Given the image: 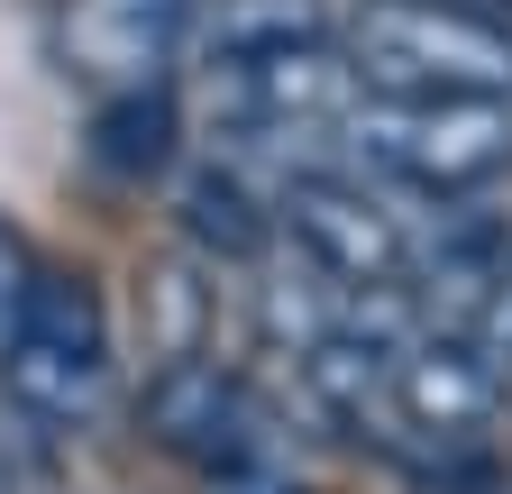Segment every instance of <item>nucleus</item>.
Here are the masks:
<instances>
[{
  "mask_svg": "<svg viewBox=\"0 0 512 494\" xmlns=\"http://www.w3.org/2000/svg\"><path fill=\"white\" fill-rule=\"evenodd\" d=\"M339 147L421 202H467L512 165V101L485 92H357Z\"/></svg>",
  "mask_w": 512,
  "mask_h": 494,
  "instance_id": "obj_1",
  "label": "nucleus"
},
{
  "mask_svg": "<svg viewBox=\"0 0 512 494\" xmlns=\"http://www.w3.org/2000/svg\"><path fill=\"white\" fill-rule=\"evenodd\" d=\"M357 92H485L512 101V19L494 0H357L339 19Z\"/></svg>",
  "mask_w": 512,
  "mask_h": 494,
  "instance_id": "obj_2",
  "label": "nucleus"
},
{
  "mask_svg": "<svg viewBox=\"0 0 512 494\" xmlns=\"http://www.w3.org/2000/svg\"><path fill=\"white\" fill-rule=\"evenodd\" d=\"M110 376H119V357H110V312H101L92 275L37 266L10 330H0V394H10V412L37 430H83L110 403Z\"/></svg>",
  "mask_w": 512,
  "mask_h": 494,
  "instance_id": "obj_3",
  "label": "nucleus"
},
{
  "mask_svg": "<svg viewBox=\"0 0 512 494\" xmlns=\"http://www.w3.org/2000/svg\"><path fill=\"white\" fill-rule=\"evenodd\" d=\"M275 238L339 293H403L412 284V220L339 165H293L275 193Z\"/></svg>",
  "mask_w": 512,
  "mask_h": 494,
  "instance_id": "obj_4",
  "label": "nucleus"
},
{
  "mask_svg": "<svg viewBox=\"0 0 512 494\" xmlns=\"http://www.w3.org/2000/svg\"><path fill=\"white\" fill-rule=\"evenodd\" d=\"M147 440L202 476H247V467H284V412L256 394L238 366L220 357H165L147 366V394H138Z\"/></svg>",
  "mask_w": 512,
  "mask_h": 494,
  "instance_id": "obj_5",
  "label": "nucleus"
},
{
  "mask_svg": "<svg viewBox=\"0 0 512 494\" xmlns=\"http://www.w3.org/2000/svg\"><path fill=\"white\" fill-rule=\"evenodd\" d=\"M202 0H64L55 46L101 101L110 92H165V74L192 55Z\"/></svg>",
  "mask_w": 512,
  "mask_h": 494,
  "instance_id": "obj_6",
  "label": "nucleus"
},
{
  "mask_svg": "<svg viewBox=\"0 0 512 494\" xmlns=\"http://www.w3.org/2000/svg\"><path fill=\"white\" fill-rule=\"evenodd\" d=\"M494 412H503V385H494V366L476 357L467 330H412L403 339L384 430H412L430 449H467V440H485Z\"/></svg>",
  "mask_w": 512,
  "mask_h": 494,
  "instance_id": "obj_7",
  "label": "nucleus"
},
{
  "mask_svg": "<svg viewBox=\"0 0 512 494\" xmlns=\"http://www.w3.org/2000/svg\"><path fill=\"white\" fill-rule=\"evenodd\" d=\"M302 46H339V19L320 0H220L192 28V74L256 65V55H302Z\"/></svg>",
  "mask_w": 512,
  "mask_h": 494,
  "instance_id": "obj_8",
  "label": "nucleus"
},
{
  "mask_svg": "<svg viewBox=\"0 0 512 494\" xmlns=\"http://www.w3.org/2000/svg\"><path fill=\"white\" fill-rule=\"evenodd\" d=\"M174 211H183V238L202 247V257H220V266H247V257H266L275 247V211L247 193V174L220 156V165H202L174 193Z\"/></svg>",
  "mask_w": 512,
  "mask_h": 494,
  "instance_id": "obj_9",
  "label": "nucleus"
},
{
  "mask_svg": "<svg viewBox=\"0 0 512 494\" xmlns=\"http://www.w3.org/2000/svg\"><path fill=\"white\" fill-rule=\"evenodd\" d=\"M92 156L110 174H165V156H174V101L165 92H110Z\"/></svg>",
  "mask_w": 512,
  "mask_h": 494,
  "instance_id": "obj_10",
  "label": "nucleus"
},
{
  "mask_svg": "<svg viewBox=\"0 0 512 494\" xmlns=\"http://www.w3.org/2000/svg\"><path fill=\"white\" fill-rule=\"evenodd\" d=\"M467 339H476V357L494 366V385H512V266H503V284L485 293V312L467 321Z\"/></svg>",
  "mask_w": 512,
  "mask_h": 494,
  "instance_id": "obj_11",
  "label": "nucleus"
},
{
  "mask_svg": "<svg viewBox=\"0 0 512 494\" xmlns=\"http://www.w3.org/2000/svg\"><path fill=\"white\" fill-rule=\"evenodd\" d=\"M28 275H37V257H28V238L0 220V330H10V312H19V293H28Z\"/></svg>",
  "mask_w": 512,
  "mask_h": 494,
  "instance_id": "obj_12",
  "label": "nucleus"
},
{
  "mask_svg": "<svg viewBox=\"0 0 512 494\" xmlns=\"http://www.w3.org/2000/svg\"><path fill=\"white\" fill-rule=\"evenodd\" d=\"M202 494H302L284 467H247V476H202Z\"/></svg>",
  "mask_w": 512,
  "mask_h": 494,
  "instance_id": "obj_13",
  "label": "nucleus"
},
{
  "mask_svg": "<svg viewBox=\"0 0 512 494\" xmlns=\"http://www.w3.org/2000/svg\"><path fill=\"white\" fill-rule=\"evenodd\" d=\"M0 494H19V476H10V467H0Z\"/></svg>",
  "mask_w": 512,
  "mask_h": 494,
  "instance_id": "obj_14",
  "label": "nucleus"
}]
</instances>
